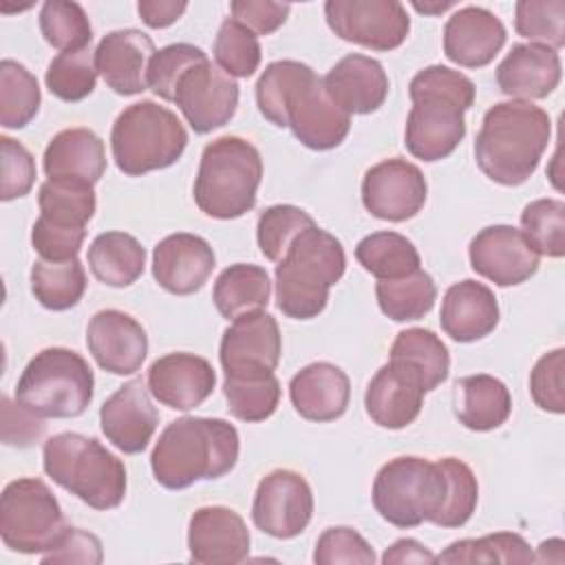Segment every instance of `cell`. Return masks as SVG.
Returning <instances> with one entry per match:
<instances>
[{
	"mask_svg": "<svg viewBox=\"0 0 565 565\" xmlns=\"http://www.w3.org/2000/svg\"><path fill=\"white\" fill-rule=\"evenodd\" d=\"M475 90L470 77L441 64L426 66L411 79L413 108L406 117L404 143L415 159L430 163L455 152L466 137L463 113L472 108Z\"/></svg>",
	"mask_w": 565,
	"mask_h": 565,
	"instance_id": "1",
	"label": "cell"
},
{
	"mask_svg": "<svg viewBox=\"0 0 565 565\" xmlns=\"http://www.w3.org/2000/svg\"><path fill=\"white\" fill-rule=\"evenodd\" d=\"M552 135L550 115L532 102H499L483 115L475 139L479 170L501 185L525 183Z\"/></svg>",
	"mask_w": 565,
	"mask_h": 565,
	"instance_id": "2",
	"label": "cell"
},
{
	"mask_svg": "<svg viewBox=\"0 0 565 565\" xmlns=\"http://www.w3.org/2000/svg\"><path fill=\"white\" fill-rule=\"evenodd\" d=\"M238 430L218 417H179L170 422L152 448L150 466L157 483L183 490L201 479H218L238 461Z\"/></svg>",
	"mask_w": 565,
	"mask_h": 565,
	"instance_id": "3",
	"label": "cell"
},
{
	"mask_svg": "<svg viewBox=\"0 0 565 565\" xmlns=\"http://www.w3.org/2000/svg\"><path fill=\"white\" fill-rule=\"evenodd\" d=\"M347 256L342 243L318 225L300 232L276 265V305L294 320L324 311L329 289L342 278Z\"/></svg>",
	"mask_w": 565,
	"mask_h": 565,
	"instance_id": "4",
	"label": "cell"
},
{
	"mask_svg": "<svg viewBox=\"0 0 565 565\" xmlns=\"http://www.w3.org/2000/svg\"><path fill=\"white\" fill-rule=\"evenodd\" d=\"M263 159L254 143L241 137H218L201 152L194 179V201L212 218L230 221L256 205Z\"/></svg>",
	"mask_w": 565,
	"mask_h": 565,
	"instance_id": "5",
	"label": "cell"
},
{
	"mask_svg": "<svg viewBox=\"0 0 565 565\" xmlns=\"http://www.w3.org/2000/svg\"><path fill=\"white\" fill-rule=\"evenodd\" d=\"M44 472L95 510H113L126 497V468L95 437L57 433L44 441Z\"/></svg>",
	"mask_w": 565,
	"mask_h": 565,
	"instance_id": "6",
	"label": "cell"
},
{
	"mask_svg": "<svg viewBox=\"0 0 565 565\" xmlns=\"http://www.w3.org/2000/svg\"><path fill=\"white\" fill-rule=\"evenodd\" d=\"M188 146L181 119L150 99L124 108L110 130L115 166L128 177L163 170L179 161Z\"/></svg>",
	"mask_w": 565,
	"mask_h": 565,
	"instance_id": "7",
	"label": "cell"
},
{
	"mask_svg": "<svg viewBox=\"0 0 565 565\" xmlns=\"http://www.w3.org/2000/svg\"><path fill=\"white\" fill-rule=\"evenodd\" d=\"M93 369L64 347H51L24 366L15 384V402L38 417H79L93 402Z\"/></svg>",
	"mask_w": 565,
	"mask_h": 565,
	"instance_id": "8",
	"label": "cell"
},
{
	"mask_svg": "<svg viewBox=\"0 0 565 565\" xmlns=\"http://www.w3.org/2000/svg\"><path fill=\"white\" fill-rule=\"evenodd\" d=\"M371 497L380 516L395 527L435 523L446 497V475L439 461L395 457L377 470Z\"/></svg>",
	"mask_w": 565,
	"mask_h": 565,
	"instance_id": "9",
	"label": "cell"
},
{
	"mask_svg": "<svg viewBox=\"0 0 565 565\" xmlns=\"http://www.w3.org/2000/svg\"><path fill=\"white\" fill-rule=\"evenodd\" d=\"M66 530L62 508L51 488L35 477L4 486L0 497V536L20 554L49 552Z\"/></svg>",
	"mask_w": 565,
	"mask_h": 565,
	"instance_id": "10",
	"label": "cell"
},
{
	"mask_svg": "<svg viewBox=\"0 0 565 565\" xmlns=\"http://www.w3.org/2000/svg\"><path fill=\"white\" fill-rule=\"evenodd\" d=\"M324 18L338 38L371 51H393L411 31V18L397 0H329Z\"/></svg>",
	"mask_w": 565,
	"mask_h": 565,
	"instance_id": "11",
	"label": "cell"
},
{
	"mask_svg": "<svg viewBox=\"0 0 565 565\" xmlns=\"http://www.w3.org/2000/svg\"><path fill=\"white\" fill-rule=\"evenodd\" d=\"M313 494L307 479L287 468L267 472L254 494L252 521L274 539H294L311 521Z\"/></svg>",
	"mask_w": 565,
	"mask_h": 565,
	"instance_id": "12",
	"label": "cell"
},
{
	"mask_svg": "<svg viewBox=\"0 0 565 565\" xmlns=\"http://www.w3.org/2000/svg\"><path fill=\"white\" fill-rule=\"evenodd\" d=\"M426 194V177L415 163L402 157H391L371 166L362 179L364 207L375 218L391 223H402L419 214Z\"/></svg>",
	"mask_w": 565,
	"mask_h": 565,
	"instance_id": "13",
	"label": "cell"
},
{
	"mask_svg": "<svg viewBox=\"0 0 565 565\" xmlns=\"http://www.w3.org/2000/svg\"><path fill=\"white\" fill-rule=\"evenodd\" d=\"M174 104L199 135L225 126L238 106V84L210 60L192 66L177 84Z\"/></svg>",
	"mask_w": 565,
	"mask_h": 565,
	"instance_id": "14",
	"label": "cell"
},
{
	"mask_svg": "<svg viewBox=\"0 0 565 565\" xmlns=\"http://www.w3.org/2000/svg\"><path fill=\"white\" fill-rule=\"evenodd\" d=\"M280 351L278 322L260 309L232 320L223 331L218 358L225 375H265L276 371Z\"/></svg>",
	"mask_w": 565,
	"mask_h": 565,
	"instance_id": "15",
	"label": "cell"
},
{
	"mask_svg": "<svg viewBox=\"0 0 565 565\" xmlns=\"http://www.w3.org/2000/svg\"><path fill=\"white\" fill-rule=\"evenodd\" d=\"M470 267L499 287H514L530 280L539 269V252L525 234L512 225L483 227L468 247Z\"/></svg>",
	"mask_w": 565,
	"mask_h": 565,
	"instance_id": "16",
	"label": "cell"
},
{
	"mask_svg": "<svg viewBox=\"0 0 565 565\" xmlns=\"http://www.w3.org/2000/svg\"><path fill=\"white\" fill-rule=\"evenodd\" d=\"M287 128L311 150L338 148L351 128V115L344 113L327 93L316 73L302 82L287 104Z\"/></svg>",
	"mask_w": 565,
	"mask_h": 565,
	"instance_id": "17",
	"label": "cell"
},
{
	"mask_svg": "<svg viewBox=\"0 0 565 565\" xmlns=\"http://www.w3.org/2000/svg\"><path fill=\"white\" fill-rule=\"evenodd\" d=\"M99 424L104 437L126 455L143 452L150 444L159 413L152 406L150 388L141 377L119 386L99 408Z\"/></svg>",
	"mask_w": 565,
	"mask_h": 565,
	"instance_id": "18",
	"label": "cell"
},
{
	"mask_svg": "<svg viewBox=\"0 0 565 565\" xmlns=\"http://www.w3.org/2000/svg\"><path fill=\"white\" fill-rule=\"evenodd\" d=\"M86 347L104 371L132 375L146 360L148 335L132 316L119 309H102L86 327Z\"/></svg>",
	"mask_w": 565,
	"mask_h": 565,
	"instance_id": "19",
	"label": "cell"
},
{
	"mask_svg": "<svg viewBox=\"0 0 565 565\" xmlns=\"http://www.w3.org/2000/svg\"><path fill=\"white\" fill-rule=\"evenodd\" d=\"M249 530L238 512L225 505H205L190 516V561L201 565H234L249 554Z\"/></svg>",
	"mask_w": 565,
	"mask_h": 565,
	"instance_id": "20",
	"label": "cell"
},
{
	"mask_svg": "<svg viewBox=\"0 0 565 565\" xmlns=\"http://www.w3.org/2000/svg\"><path fill=\"white\" fill-rule=\"evenodd\" d=\"M214 267V249L196 234H170L159 241L152 252V276L161 289L174 296H190L199 291L212 276Z\"/></svg>",
	"mask_w": 565,
	"mask_h": 565,
	"instance_id": "21",
	"label": "cell"
},
{
	"mask_svg": "<svg viewBox=\"0 0 565 565\" xmlns=\"http://www.w3.org/2000/svg\"><path fill=\"white\" fill-rule=\"evenodd\" d=\"M216 373L212 364L194 353H168L148 369V388L154 399L174 411L201 406L214 391Z\"/></svg>",
	"mask_w": 565,
	"mask_h": 565,
	"instance_id": "22",
	"label": "cell"
},
{
	"mask_svg": "<svg viewBox=\"0 0 565 565\" xmlns=\"http://www.w3.org/2000/svg\"><path fill=\"white\" fill-rule=\"evenodd\" d=\"M154 53V42L143 31H110L95 49L97 73L117 95H137L148 88L146 75Z\"/></svg>",
	"mask_w": 565,
	"mask_h": 565,
	"instance_id": "23",
	"label": "cell"
},
{
	"mask_svg": "<svg viewBox=\"0 0 565 565\" xmlns=\"http://www.w3.org/2000/svg\"><path fill=\"white\" fill-rule=\"evenodd\" d=\"M424 386L415 373L397 362H386L369 382L364 406L369 417L388 430L413 424L424 406Z\"/></svg>",
	"mask_w": 565,
	"mask_h": 565,
	"instance_id": "24",
	"label": "cell"
},
{
	"mask_svg": "<svg viewBox=\"0 0 565 565\" xmlns=\"http://www.w3.org/2000/svg\"><path fill=\"white\" fill-rule=\"evenodd\" d=\"M503 44V22L483 7H463L455 11L444 26L446 57L466 68L490 64Z\"/></svg>",
	"mask_w": 565,
	"mask_h": 565,
	"instance_id": "25",
	"label": "cell"
},
{
	"mask_svg": "<svg viewBox=\"0 0 565 565\" xmlns=\"http://www.w3.org/2000/svg\"><path fill=\"white\" fill-rule=\"evenodd\" d=\"M329 97L349 115L375 113L388 95L384 66L362 53H349L322 77Z\"/></svg>",
	"mask_w": 565,
	"mask_h": 565,
	"instance_id": "26",
	"label": "cell"
},
{
	"mask_svg": "<svg viewBox=\"0 0 565 565\" xmlns=\"http://www.w3.org/2000/svg\"><path fill=\"white\" fill-rule=\"evenodd\" d=\"M351 397L347 373L331 362H311L289 382L296 413L309 422H333L344 415Z\"/></svg>",
	"mask_w": 565,
	"mask_h": 565,
	"instance_id": "27",
	"label": "cell"
},
{
	"mask_svg": "<svg viewBox=\"0 0 565 565\" xmlns=\"http://www.w3.org/2000/svg\"><path fill=\"white\" fill-rule=\"evenodd\" d=\"M561 82V57L543 44H514L497 66L503 95L525 99L547 97Z\"/></svg>",
	"mask_w": 565,
	"mask_h": 565,
	"instance_id": "28",
	"label": "cell"
},
{
	"mask_svg": "<svg viewBox=\"0 0 565 565\" xmlns=\"http://www.w3.org/2000/svg\"><path fill=\"white\" fill-rule=\"evenodd\" d=\"M439 322L455 342L486 338L499 324V302L494 291L477 280H461L448 287L441 300Z\"/></svg>",
	"mask_w": 565,
	"mask_h": 565,
	"instance_id": "29",
	"label": "cell"
},
{
	"mask_svg": "<svg viewBox=\"0 0 565 565\" xmlns=\"http://www.w3.org/2000/svg\"><path fill=\"white\" fill-rule=\"evenodd\" d=\"M42 166L49 179L95 185L106 172L104 141L90 128L60 130L46 146Z\"/></svg>",
	"mask_w": 565,
	"mask_h": 565,
	"instance_id": "30",
	"label": "cell"
},
{
	"mask_svg": "<svg viewBox=\"0 0 565 565\" xmlns=\"http://www.w3.org/2000/svg\"><path fill=\"white\" fill-rule=\"evenodd\" d=\"M512 411L508 386L488 373L466 375L455 382V415L477 433L499 428Z\"/></svg>",
	"mask_w": 565,
	"mask_h": 565,
	"instance_id": "31",
	"label": "cell"
},
{
	"mask_svg": "<svg viewBox=\"0 0 565 565\" xmlns=\"http://www.w3.org/2000/svg\"><path fill=\"white\" fill-rule=\"evenodd\" d=\"M88 267L108 287H130L143 274L146 249L126 232H104L88 247Z\"/></svg>",
	"mask_w": 565,
	"mask_h": 565,
	"instance_id": "32",
	"label": "cell"
},
{
	"mask_svg": "<svg viewBox=\"0 0 565 565\" xmlns=\"http://www.w3.org/2000/svg\"><path fill=\"white\" fill-rule=\"evenodd\" d=\"M269 294L271 282L263 267L252 263H236L218 274L212 300L223 318L234 320L243 313L265 309Z\"/></svg>",
	"mask_w": 565,
	"mask_h": 565,
	"instance_id": "33",
	"label": "cell"
},
{
	"mask_svg": "<svg viewBox=\"0 0 565 565\" xmlns=\"http://www.w3.org/2000/svg\"><path fill=\"white\" fill-rule=\"evenodd\" d=\"M391 362H397L415 373L426 393L446 382L450 371V355L446 344L430 329L422 327L404 329L397 333L391 344Z\"/></svg>",
	"mask_w": 565,
	"mask_h": 565,
	"instance_id": "34",
	"label": "cell"
},
{
	"mask_svg": "<svg viewBox=\"0 0 565 565\" xmlns=\"http://www.w3.org/2000/svg\"><path fill=\"white\" fill-rule=\"evenodd\" d=\"M31 291L35 300L51 311L75 307L86 291V271L77 258L44 260L38 258L31 267Z\"/></svg>",
	"mask_w": 565,
	"mask_h": 565,
	"instance_id": "35",
	"label": "cell"
},
{
	"mask_svg": "<svg viewBox=\"0 0 565 565\" xmlns=\"http://www.w3.org/2000/svg\"><path fill=\"white\" fill-rule=\"evenodd\" d=\"M355 258L377 280L404 278L422 265L417 247L397 232H375L364 236L355 247Z\"/></svg>",
	"mask_w": 565,
	"mask_h": 565,
	"instance_id": "36",
	"label": "cell"
},
{
	"mask_svg": "<svg viewBox=\"0 0 565 565\" xmlns=\"http://www.w3.org/2000/svg\"><path fill=\"white\" fill-rule=\"evenodd\" d=\"M375 296L384 316L395 322H411L424 318L433 309L437 300V287L430 274L419 267L404 278L377 280Z\"/></svg>",
	"mask_w": 565,
	"mask_h": 565,
	"instance_id": "37",
	"label": "cell"
},
{
	"mask_svg": "<svg viewBox=\"0 0 565 565\" xmlns=\"http://www.w3.org/2000/svg\"><path fill=\"white\" fill-rule=\"evenodd\" d=\"M311 75V66L296 60H278L267 64L256 82V104L260 115L269 124L287 128V104L296 88Z\"/></svg>",
	"mask_w": 565,
	"mask_h": 565,
	"instance_id": "38",
	"label": "cell"
},
{
	"mask_svg": "<svg viewBox=\"0 0 565 565\" xmlns=\"http://www.w3.org/2000/svg\"><path fill=\"white\" fill-rule=\"evenodd\" d=\"M40 216L68 227H86L95 214V190L84 181L46 179L38 192Z\"/></svg>",
	"mask_w": 565,
	"mask_h": 565,
	"instance_id": "39",
	"label": "cell"
},
{
	"mask_svg": "<svg viewBox=\"0 0 565 565\" xmlns=\"http://www.w3.org/2000/svg\"><path fill=\"white\" fill-rule=\"evenodd\" d=\"M40 86L35 75L15 60L0 62V124L24 128L40 110Z\"/></svg>",
	"mask_w": 565,
	"mask_h": 565,
	"instance_id": "40",
	"label": "cell"
},
{
	"mask_svg": "<svg viewBox=\"0 0 565 565\" xmlns=\"http://www.w3.org/2000/svg\"><path fill=\"white\" fill-rule=\"evenodd\" d=\"M223 395L227 411L241 422H265L280 402V382L274 373L265 375H225Z\"/></svg>",
	"mask_w": 565,
	"mask_h": 565,
	"instance_id": "41",
	"label": "cell"
},
{
	"mask_svg": "<svg viewBox=\"0 0 565 565\" xmlns=\"http://www.w3.org/2000/svg\"><path fill=\"white\" fill-rule=\"evenodd\" d=\"M439 563H532L534 554L527 541L514 532H497L481 539H463L448 545Z\"/></svg>",
	"mask_w": 565,
	"mask_h": 565,
	"instance_id": "42",
	"label": "cell"
},
{
	"mask_svg": "<svg viewBox=\"0 0 565 565\" xmlns=\"http://www.w3.org/2000/svg\"><path fill=\"white\" fill-rule=\"evenodd\" d=\"M46 88L62 102H82L95 90L97 64L90 46L57 53L44 75Z\"/></svg>",
	"mask_w": 565,
	"mask_h": 565,
	"instance_id": "43",
	"label": "cell"
},
{
	"mask_svg": "<svg viewBox=\"0 0 565 565\" xmlns=\"http://www.w3.org/2000/svg\"><path fill=\"white\" fill-rule=\"evenodd\" d=\"M40 31L57 51H79L90 46L93 29L86 11L77 2L46 0L40 9Z\"/></svg>",
	"mask_w": 565,
	"mask_h": 565,
	"instance_id": "44",
	"label": "cell"
},
{
	"mask_svg": "<svg viewBox=\"0 0 565 565\" xmlns=\"http://www.w3.org/2000/svg\"><path fill=\"white\" fill-rule=\"evenodd\" d=\"M521 232L539 256H565V203L558 199H536L521 212Z\"/></svg>",
	"mask_w": 565,
	"mask_h": 565,
	"instance_id": "45",
	"label": "cell"
},
{
	"mask_svg": "<svg viewBox=\"0 0 565 565\" xmlns=\"http://www.w3.org/2000/svg\"><path fill=\"white\" fill-rule=\"evenodd\" d=\"M316 225V221L296 205L278 203L260 212L256 223V241L267 260L280 263L291 247L294 238L307 227Z\"/></svg>",
	"mask_w": 565,
	"mask_h": 565,
	"instance_id": "46",
	"label": "cell"
},
{
	"mask_svg": "<svg viewBox=\"0 0 565 565\" xmlns=\"http://www.w3.org/2000/svg\"><path fill=\"white\" fill-rule=\"evenodd\" d=\"M439 466L446 475V497L444 505L435 519L439 527H461L470 521L477 499H479V483L475 472L468 463L455 457L439 459Z\"/></svg>",
	"mask_w": 565,
	"mask_h": 565,
	"instance_id": "47",
	"label": "cell"
},
{
	"mask_svg": "<svg viewBox=\"0 0 565 565\" xmlns=\"http://www.w3.org/2000/svg\"><path fill=\"white\" fill-rule=\"evenodd\" d=\"M514 29L532 44L558 51L565 44V0H519Z\"/></svg>",
	"mask_w": 565,
	"mask_h": 565,
	"instance_id": "48",
	"label": "cell"
},
{
	"mask_svg": "<svg viewBox=\"0 0 565 565\" xmlns=\"http://www.w3.org/2000/svg\"><path fill=\"white\" fill-rule=\"evenodd\" d=\"M216 66L230 77H249L260 64V44L254 31L234 18H225L214 40Z\"/></svg>",
	"mask_w": 565,
	"mask_h": 565,
	"instance_id": "49",
	"label": "cell"
},
{
	"mask_svg": "<svg viewBox=\"0 0 565 565\" xmlns=\"http://www.w3.org/2000/svg\"><path fill=\"white\" fill-rule=\"evenodd\" d=\"M207 55L203 53V49L188 44V42H177V44H168L163 49H159L150 64H148V88L166 99V102H174V93H177V84L179 79L196 64L205 62Z\"/></svg>",
	"mask_w": 565,
	"mask_h": 565,
	"instance_id": "50",
	"label": "cell"
},
{
	"mask_svg": "<svg viewBox=\"0 0 565 565\" xmlns=\"http://www.w3.org/2000/svg\"><path fill=\"white\" fill-rule=\"evenodd\" d=\"M313 561L318 565H338V563H358V565H373L375 552L366 543V539L355 532L353 527H327L313 552Z\"/></svg>",
	"mask_w": 565,
	"mask_h": 565,
	"instance_id": "51",
	"label": "cell"
},
{
	"mask_svg": "<svg viewBox=\"0 0 565 565\" xmlns=\"http://www.w3.org/2000/svg\"><path fill=\"white\" fill-rule=\"evenodd\" d=\"M563 369H565V349H554L539 358L530 373V393L539 408L561 415L565 411L563 397Z\"/></svg>",
	"mask_w": 565,
	"mask_h": 565,
	"instance_id": "52",
	"label": "cell"
},
{
	"mask_svg": "<svg viewBox=\"0 0 565 565\" xmlns=\"http://www.w3.org/2000/svg\"><path fill=\"white\" fill-rule=\"evenodd\" d=\"M2 150V181H0V199L13 201L24 194L35 183V161L33 154L15 139L2 135L0 137Z\"/></svg>",
	"mask_w": 565,
	"mask_h": 565,
	"instance_id": "53",
	"label": "cell"
},
{
	"mask_svg": "<svg viewBox=\"0 0 565 565\" xmlns=\"http://www.w3.org/2000/svg\"><path fill=\"white\" fill-rule=\"evenodd\" d=\"M86 238V227H68L38 216L31 230V245L44 260H71L77 258Z\"/></svg>",
	"mask_w": 565,
	"mask_h": 565,
	"instance_id": "54",
	"label": "cell"
},
{
	"mask_svg": "<svg viewBox=\"0 0 565 565\" xmlns=\"http://www.w3.org/2000/svg\"><path fill=\"white\" fill-rule=\"evenodd\" d=\"M104 554H102V543L95 534L79 530V527H66L62 532V536L55 541V545L44 552L42 563L51 565V563H88V565H97L102 563Z\"/></svg>",
	"mask_w": 565,
	"mask_h": 565,
	"instance_id": "55",
	"label": "cell"
},
{
	"mask_svg": "<svg viewBox=\"0 0 565 565\" xmlns=\"http://www.w3.org/2000/svg\"><path fill=\"white\" fill-rule=\"evenodd\" d=\"M232 18L245 24L249 31L258 35H269L280 29L291 11L287 2H271V0H234L230 4Z\"/></svg>",
	"mask_w": 565,
	"mask_h": 565,
	"instance_id": "56",
	"label": "cell"
},
{
	"mask_svg": "<svg viewBox=\"0 0 565 565\" xmlns=\"http://www.w3.org/2000/svg\"><path fill=\"white\" fill-rule=\"evenodd\" d=\"M44 433V424L26 411L22 404H11V399L2 397V439L9 446H31Z\"/></svg>",
	"mask_w": 565,
	"mask_h": 565,
	"instance_id": "57",
	"label": "cell"
},
{
	"mask_svg": "<svg viewBox=\"0 0 565 565\" xmlns=\"http://www.w3.org/2000/svg\"><path fill=\"white\" fill-rule=\"evenodd\" d=\"M188 9V2L177 0H139L137 11L150 29H163L174 24Z\"/></svg>",
	"mask_w": 565,
	"mask_h": 565,
	"instance_id": "58",
	"label": "cell"
},
{
	"mask_svg": "<svg viewBox=\"0 0 565 565\" xmlns=\"http://www.w3.org/2000/svg\"><path fill=\"white\" fill-rule=\"evenodd\" d=\"M384 565L402 563H435V554L415 539H397L382 556Z\"/></svg>",
	"mask_w": 565,
	"mask_h": 565,
	"instance_id": "59",
	"label": "cell"
},
{
	"mask_svg": "<svg viewBox=\"0 0 565 565\" xmlns=\"http://www.w3.org/2000/svg\"><path fill=\"white\" fill-rule=\"evenodd\" d=\"M413 7L417 9V11H422V13H441V11H446V9H450V7H455V2H437V4H422V2H413Z\"/></svg>",
	"mask_w": 565,
	"mask_h": 565,
	"instance_id": "60",
	"label": "cell"
}]
</instances>
